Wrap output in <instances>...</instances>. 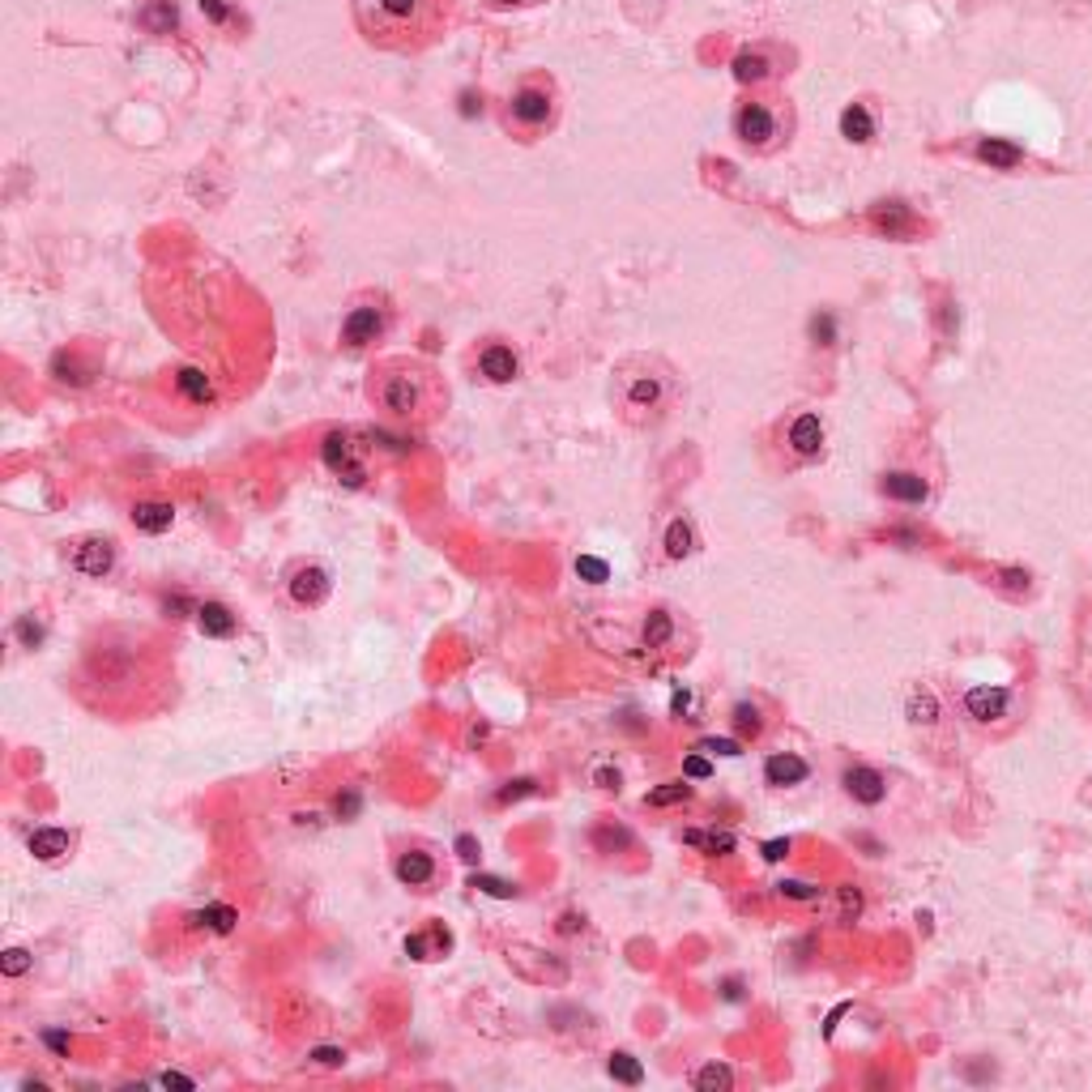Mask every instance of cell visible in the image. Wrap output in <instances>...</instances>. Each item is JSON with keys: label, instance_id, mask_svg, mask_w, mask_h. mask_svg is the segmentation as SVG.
Wrapping results in <instances>:
<instances>
[{"label": "cell", "instance_id": "cell-54", "mask_svg": "<svg viewBox=\"0 0 1092 1092\" xmlns=\"http://www.w3.org/2000/svg\"><path fill=\"white\" fill-rule=\"evenodd\" d=\"M1003 576V585L1012 593H1028V572H1020V568H1007V572H998Z\"/></svg>", "mask_w": 1092, "mask_h": 1092}, {"label": "cell", "instance_id": "cell-22", "mask_svg": "<svg viewBox=\"0 0 1092 1092\" xmlns=\"http://www.w3.org/2000/svg\"><path fill=\"white\" fill-rule=\"evenodd\" d=\"M68 850H73V837H68L65 828H39V832H30V853H35L39 862H60Z\"/></svg>", "mask_w": 1092, "mask_h": 1092}, {"label": "cell", "instance_id": "cell-39", "mask_svg": "<svg viewBox=\"0 0 1092 1092\" xmlns=\"http://www.w3.org/2000/svg\"><path fill=\"white\" fill-rule=\"evenodd\" d=\"M13 636H18V645H22V648H39V645H43V636H48V628H43V623H39L35 615H22L18 623H13Z\"/></svg>", "mask_w": 1092, "mask_h": 1092}, {"label": "cell", "instance_id": "cell-17", "mask_svg": "<svg viewBox=\"0 0 1092 1092\" xmlns=\"http://www.w3.org/2000/svg\"><path fill=\"white\" fill-rule=\"evenodd\" d=\"M393 875H397V883H406V888H427V883L435 880V858L423 850H406V853H397Z\"/></svg>", "mask_w": 1092, "mask_h": 1092}, {"label": "cell", "instance_id": "cell-52", "mask_svg": "<svg viewBox=\"0 0 1092 1092\" xmlns=\"http://www.w3.org/2000/svg\"><path fill=\"white\" fill-rule=\"evenodd\" d=\"M790 850H794L790 837H777V841H764V845H760L764 862H785V858H790Z\"/></svg>", "mask_w": 1092, "mask_h": 1092}, {"label": "cell", "instance_id": "cell-12", "mask_svg": "<svg viewBox=\"0 0 1092 1092\" xmlns=\"http://www.w3.org/2000/svg\"><path fill=\"white\" fill-rule=\"evenodd\" d=\"M785 444H790V453L798 457V461H815V457L823 453V418L803 410V415L790 423V431H785Z\"/></svg>", "mask_w": 1092, "mask_h": 1092}, {"label": "cell", "instance_id": "cell-18", "mask_svg": "<svg viewBox=\"0 0 1092 1092\" xmlns=\"http://www.w3.org/2000/svg\"><path fill=\"white\" fill-rule=\"evenodd\" d=\"M973 154L986 167H995V171H1015V167L1025 163V150L1015 141H1003V137H982V141L973 145Z\"/></svg>", "mask_w": 1092, "mask_h": 1092}, {"label": "cell", "instance_id": "cell-41", "mask_svg": "<svg viewBox=\"0 0 1092 1092\" xmlns=\"http://www.w3.org/2000/svg\"><path fill=\"white\" fill-rule=\"evenodd\" d=\"M811 342L815 346H832L837 342V316L832 312H815L811 316Z\"/></svg>", "mask_w": 1092, "mask_h": 1092}, {"label": "cell", "instance_id": "cell-56", "mask_svg": "<svg viewBox=\"0 0 1092 1092\" xmlns=\"http://www.w3.org/2000/svg\"><path fill=\"white\" fill-rule=\"evenodd\" d=\"M487 9H538L546 0H483Z\"/></svg>", "mask_w": 1092, "mask_h": 1092}, {"label": "cell", "instance_id": "cell-8", "mask_svg": "<svg viewBox=\"0 0 1092 1092\" xmlns=\"http://www.w3.org/2000/svg\"><path fill=\"white\" fill-rule=\"evenodd\" d=\"M965 713L973 717L977 725H990V721H1003L1012 713V692L1007 687H990V683H977L965 692Z\"/></svg>", "mask_w": 1092, "mask_h": 1092}, {"label": "cell", "instance_id": "cell-37", "mask_svg": "<svg viewBox=\"0 0 1092 1092\" xmlns=\"http://www.w3.org/2000/svg\"><path fill=\"white\" fill-rule=\"evenodd\" d=\"M576 576L585 585H606L610 580V563L598 560V555H576Z\"/></svg>", "mask_w": 1092, "mask_h": 1092}, {"label": "cell", "instance_id": "cell-7", "mask_svg": "<svg viewBox=\"0 0 1092 1092\" xmlns=\"http://www.w3.org/2000/svg\"><path fill=\"white\" fill-rule=\"evenodd\" d=\"M325 465H329L333 474H338L342 483H350V487L368 483V461H363V444H358L355 431H329L325 435Z\"/></svg>", "mask_w": 1092, "mask_h": 1092}, {"label": "cell", "instance_id": "cell-28", "mask_svg": "<svg viewBox=\"0 0 1092 1092\" xmlns=\"http://www.w3.org/2000/svg\"><path fill=\"white\" fill-rule=\"evenodd\" d=\"M640 636H645L648 648H666L670 640H675V619L666 615V610H648L645 615V628H640Z\"/></svg>", "mask_w": 1092, "mask_h": 1092}, {"label": "cell", "instance_id": "cell-27", "mask_svg": "<svg viewBox=\"0 0 1092 1092\" xmlns=\"http://www.w3.org/2000/svg\"><path fill=\"white\" fill-rule=\"evenodd\" d=\"M939 713H943V708H939V696L930 692V687H913V692H909V700H905V717H909L913 725H935V721H939Z\"/></svg>", "mask_w": 1092, "mask_h": 1092}, {"label": "cell", "instance_id": "cell-40", "mask_svg": "<svg viewBox=\"0 0 1092 1092\" xmlns=\"http://www.w3.org/2000/svg\"><path fill=\"white\" fill-rule=\"evenodd\" d=\"M474 888L495 896V900H517V883L500 880V875H474Z\"/></svg>", "mask_w": 1092, "mask_h": 1092}, {"label": "cell", "instance_id": "cell-46", "mask_svg": "<svg viewBox=\"0 0 1092 1092\" xmlns=\"http://www.w3.org/2000/svg\"><path fill=\"white\" fill-rule=\"evenodd\" d=\"M683 777H692V781H708V777H713V764H708L705 755H700V747L683 760Z\"/></svg>", "mask_w": 1092, "mask_h": 1092}, {"label": "cell", "instance_id": "cell-5", "mask_svg": "<svg viewBox=\"0 0 1092 1092\" xmlns=\"http://www.w3.org/2000/svg\"><path fill=\"white\" fill-rule=\"evenodd\" d=\"M735 137L747 145V150H760V154L777 150L781 137H785L781 107L768 103V98H747V103L735 111Z\"/></svg>", "mask_w": 1092, "mask_h": 1092}, {"label": "cell", "instance_id": "cell-9", "mask_svg": "<svg viewBox=\"0 0 1092 1092\" xmlns=\"http://www.w3.org/2000/svg\"><path fill=\"white\" fill-rule=\"evenodd\" d=\"M474 363H478V376H483L487 385H513V380L521 376V358H517L513 346H503V342H487Z\"/></svg>", "mask_w": 1092, "mask_h": 1092}, {"label": "cell", "instance_id": "cell-35", "mask_svg": "<svg viewBox=\"0 0 1092 1092\" xmlns=\"http://www.w3.org/2000/svg\"><path fill=\"white\" fill-rule=\"evenodd\" d=\"M683 841L687 845H696V850H708V853H730L735 850V837L730 832H683Z\"/></svg>", "mask_w": 1092, "mask_h": 1092}, {"label": "cell", "instance_id": "cell-20", "mask_svg": "<svg viewBox=\"0 0 1092 1092\" xmlns=\"http://www.w3.org/2000/svg\"><path fill=\"white\" fill-rule=\"evenodd\" d=\"M133 525L141 533H150V538H158V533H167L175 525V508L167 500H141L133 503Z\"/></svg>", "mask_w": 1092, "mask_h": 1092}, {"label": "cell", "instance_id": "cell-36", "mask_svg": "<svg viewBox=\"0 0 1092 1092\" xmlns=\"http://www.w3.org/2000/svg\"><path fill=\"white\" fill-rule=\"evenodd\" d=\"M175 385H180V393H184L188 401H210V397H213L210 380H205L197 368H184V371H180V376H175Z\"/></svg>", "mask_w": 1092, "mask_h": 1092}, {"label": "cell", "instance_id": "cell-3", "mask_svg": "<svg viewBox=\"0 0 1092 1092\" xmlns=\"http://www.w3.org/2000/svg\"><path fill=\"white\" fill-rule=\"evenodd\" d=\"M555 120H560V90L546 73H525L513 86L508 103H503V124L513 128L517 137L533 141V137L551 133Z\"/></svg>", "mask_w": 1092, "mask_h": 1092}, {"label": "cell", "instance_id": "cell-11", "mask_svg": "<svg viewBox=\"0 0 1092 1092\" xmlns=\"http://www.w3.org/2000/svg\"><path fill=\"white\" fill-rule=\"evenodd\" d=\"M286 590H290V602H299V606H320V602L329 598L333 580H329V572L320 568V563H303V568L290 572Z\"/></svg>", "mask_w": 1092, "mask_h": 1092}, {"label": "cell", "instance_id": "cell-21", "mask_svg": "<svg viewBox=\"0 0 1092 1092\" xmlns=\"http://www.w3.org/2000/svg\"><path fill=\"white\" fill-rule=\"evenodd\" d=\"M197 623H201V632L213 640L235 636V628H240V619H235L231 606H223V602H201V606H197Z\"/></svg>", "mask_w": 1092, "mask_h": 1092}, {"label": "cell", "instance_id": "cell-53", "mask_svg": "<svg viewBox=\"0 0 1092 1092\" xmlns=\"http://www.w3.org/2000/svg\"><path fill=\"white\" fill-rule=\"evenodd\" d=\"M39 1037H43V1045H48V1050H56V1054H68V1050H73V1037L60 1033V1028H43Z\"/></svg>", "mask_w": 1092, "mask_h": 1092}, {"label": "cell", "instance_id": "cell-47", "mask_svg": "<svg viewBox=\"0 0 1092 1092\" xmlns=\"http://www.w3.org/2000/svg\"><path fill=\"white\" fill-rule=\"evenodd\" d=\"M358 811H363V798H358L355 790H346V794L333 798V815H338V820H355Z\"/></svg>", "mask_w": 1092, "mask_h": 1092}, {"label": "cell", "instance_id": "cell-10", "mask_svg": "<svg viewBox=\"0 0 1092 1092\" xmlns=\"http://www.w3.org/2000/svg\"><path fill=\"white\" fill-rule=\"evenodd\" d=\"M841 785H845V794H850L853 803H862V807H880L883 798H888V777H883L880 768H870V764H853V768H845Z\"/></svg>", "mask_w": 1092, "mask_h": 1092}, {"label": "cell", "instance_id": "cell-2", "mask_svg": "<svg viewBox=\"0 0 1092 1092\" xmlns=\"http://www.w3.org/2000/svg\"><path fill=\"white\" fill-rule=\"evenodd\" d=\"M368 397L371 406L385 410L393 423H410V427H427L444 415L448 406V388L444 376L418 358H385L371 368L368 380Z\"/></svg>", "mask_w": 1092, "mask_h": 1092}, {"label": "cell", "instance_id": "cell-32", "mask_svg": "<svg viewBox=\"0 0 1092 1092\" xmlns=\"http://www.w3.org/2000/svg\"><path fill=\"white\" fill-rule=\"evenodd\" d=\"M730 717H735V730L743 738H755L764 730V717H760V705H751V700H738L735 708H730Z\"/></svg>", "mask_w": 1092, "mask_h": 1092}, {"label": "cell", "instance_id": "cell-50", "mask_svg": "<svg viewBox=\"0 0 1092 1092\" xmlns=\"http://www.w3.org/2000/svg\"><path fill=\"white\" fill-rule=\"evenodd\" d=\"M163 610H167L171 619L197 615V606H193V598H188V593H167V598H163Z\"/></svg>", "mask_w": 1092, "mask_h": 1092}, {"label": "cell", "instance_id": "cell-30", "mask_svg": "<svg viewBox=\"0 0 1092 1092\" xmlns=\"http://www.w3.org/2000/svg\"><path fill=\"white\" fill-rule=\"evenodd\" d=\"M593 850L598 853H623L632 850V832L623 823H598L593 828Z\"/></svg>", "mask_w": 1092, "mask_h": 1092}, {"label": "cell", "instance_id": "cell-6", "mask_svg": "<svg viewBox=\"0 0 1092 1092\" xmlns=\"http://www.w3.org/2000/svg\"><path fill=\"white\" fill-rule=\"evenodd\" d=\"M388 329V308L385 299H358L342 320V346L346 350H368L371 342H380Z\"/></svg>", "mask_w": 1092, "mask_h": 1092}, {"label": "cell", "instance_id": "cell-59", "mask_svg": "<svg viewBox=\"0 0 1092 1092\" xmlns=\"http://www.w3.org/2000/svg\"><path fill=\"white\" fill-rule=\"evenodd\" d=\"M721 998H725V1003H738V998H743V982H738V977L721 982Z\"/></svg>", "mask_w": 1092, "mask_h": 1092}, {"label": "cell", "instance_id": "cell-4", "mask_svg": "<svg viewBox=\"0 0 1092 1092\" xmlns=\"http://www.w3.org/2000/svg\"><path fill=\"white\" fill-rule=\"evenodd\" d=\"M666 397H670L666 376H658V371L645 368V363L619 371V406H623V415H628L632 423H645L648 415H658V410L666 406Z\"/></svg>", "mask_w": 1092, "mask_h": 1092}, {"label": "cell", "instance_id": "cell-48", "mask_svg": "<svg viewBox=\"0 0 1092 1092\" xmlns=\"http://www.w3.org/2000/svg\"><path fill=\"white\" fill-rule=\"evenodd\" d=\"M406 956L410 960H431L435 956V935H410L406 939Z\"/></svg>", "mask_w": 1092, "mask_h": 1092}, {"label": "cell", "instance_id": "cell-14", "mask_svg": "<svg viewBox=\"0 0 1092 1092\" xmlns=\"http://www.w3.org/2000/svg\"><path fill=\"white\" fill-rule=\"evenodd\" d=\"M807 777H811V764L794 751H777L764 760V781L773 785V790H794V785H803Z\"/></svg>", "mask_w": 1092, "mask_h": 1092}, {"label": "cell", "instance_id": "cell-1", "mask_svg": "<svg viewBox=\"0 0 1092 1092\" xmlns=\"http://www.w3.org/2000/svg\"><path fill=\"white\" fill-rule=\"evenodd\" d=\"M358 35L380 51H397V56H418V51L435 48V43L453 35L457 0H350Z\"/></svg>", "mask_w": 1092, "mask_h": 1092}, {"label": "cell", "instance_id": "cell-23", "mask_svg": "<svg viewBox=\"0 0 1092 1092\" xmlns=\"http://www.w3.org/2000/svg\"><path fill=\"white\" fill-rule=\"evenodd\" d=\"M188 926L193 930H213V935H231L235 922H240V913H235V905H205L197 909V913H188Z\"/></svg>", "mask_w": 1092, "mask_h": 1092}, {"label": "cell", "instance_id": "cell-58", "mask_svg": "<svg viewBox=\"0 0 1092 1092\" xmlns=\"http://www.w3.org/2000/svg\"><path fill=\"white\" fill-rule=\"evenodd\" d=\"M555 930H560V935H580V930H585V918H580V913H563Z\"/></svg>", "mask_w": 1092, "mask_h": 1092}, {"label": "cell", "instance_id": "cell-33", "mask_svg": "<svg viewBox=\"0 0 1092 1092\" xmlns=\"http://www.w3.org/2000/svg\"><path fill=\"white\" fill-rule=\"evenodd\" d=\"M777 896L794 900V905H811V900L823 896V888H820V883H811V880H781V883H777Z\"/></svg>", "mask_w": 1092, "mask_h": 1092}, {"label": "cell", "instance_id": "cell-25", "mask_svg": "<svg viewBox=\"0 0 1092 1092\" xmlns=\"http://www.w3.org/2000/svg\"><path fill=\"white\" fill-rule=\"evenodd\" d=\"M662 546H666V560H687V555L696 551V530H692V521H687V517H675V521L666 525V533H662Z\"/></svg>", "mask_w": 1092, "mask_h": 1092}, {"label": "cell", "instance_id": "cell-55", "mask_svg": "<svg viewBox=\"0 0 1092 1092\" xmlns=\"http://www.w3.org/2000/svg\"><path fill=\"white\" fill-rule=\"evenodd\" d=\"M478 853H483V850H478V841L470 837V832H461V837H457V858H461V862H478Z\"/></svg>", "mask_w": 1092, "mask_h": 1092}, {"label": "cell", "instance_id": "cell-13", "mask_svg": "<svg viewBox=\"0 0 1092 1092\" xmlns=\"http://www.w3.org/2000/svg\"><path fill=\"white\" fill-rule=\"evenodd\" d=\"M73 568L81 572V576H107V572L116 568V542L111 538H81L78 546H73Z\"/></svg>", "mask_w": 1092, "mask_h": 1092}, {"label": "cell", "instance_id": "cell-34", "mask_svg": "<svg viewBox=\"0 0 1092 1092\" xmlns=\"http://www.w3.org/2000/svg\"><path fill=\"white\" fill-rule=\"evenodd\" d=\"M692 1084H696L700 1092H717V1088H730L735 1084V1071L725 1063H708V1067H700L696 1075H692Z\"/></svg>", "mask_w": 1092, "mask_h": 1092}, {"label": "cell", "instance_id": "cell-26", "mask_svg": "<svg viewBox=\"0 0 1092 1092\" xmlns=\"http://www.w3.org/2000/svg\"><path fill=\"white\" fill-rule=\"evenodd\" d=\"M51 376H56L60 385H90L95 368L81 363L78 350H56V358H51Z\"/></svg>", "mask_w": 1092, "mask_h": 1092}, {"label": "cell", "instance_id": "cell-31", "mask_svg": "<svg viewBox=\"0 0 1092 1092\" xmlns=\"http://www.w3.org/2000/svg\"><path fill=\"white\" fill-rule=\"evenodd\" d=\"M683 803H692L687 777L683 781H666V785H658V790H648V798H645V807H683Z\"/></svg>", "mask_w": 1092, "mask_h": 1092}, {"label": "cell", "instance_id": "cell-24", "mask_svg": "<svg viewBox=\"0 0 1092 1092\" xmlns=\"http://www.w3.org/2000/svg\"><path fill=\"white\" fill-rule=\"evenodd\" d=\"M841 137H845V141H853V145L875 141V116H870L862 103H850L841 111Z\"/></svg>", "mask_w": 1092, "mask_h": 1092}, {"label": "cell", "instance_id": "cell-44", "mask_svg": "<svg viewBox=\"0 0 1092 1092\" xmlns=\"http://www.w3.org/2000/svg\"><path fill=\"white\" fill-rule=\"evenodd\" d=\"M700 751H708V755H725V760H735V755H743V743L738 738H700Z\"/></svg>", "mask_w": 1092, "mask_h": 1092}, {"label": "cell", "instance_id": "cell-45", "mask_svg": "<svg viewBox=\"0 0 1092 1092\" xmlns=\"http://www.w3.org/2000/svg\"><path fill=\"white\" fill-rule=\"evenodd\" d=\"M590 781L598 785V790H615V794H619V785H623V773H619L615 764H593Z\"/></svg>", "mask_w": 1092, "mask_h": 1092}, {"label": "cell", "instance_id": "cell-29", "mask_svg": "<svg viewBox=\"0 0 1092 1092\" xmlns=\"http://www.w3.org/2000/svg\"><path fill=\"white\" fill-rule=\"evenodd\" d=\"M606 1071H610V1080H619V1084H645V1067H640V1058L636 1054H628V1050H615L610 1054V1063H606Z\"/></svg>", "mask_w": 1092, "mask_h": 1092}, {"label": "cell", "instance_id": "cell-49", "mask_svg": "<svg viewBox=\"0 0 1092 1092\" xmlns=\"http://www.w3.org/2000/svg\"><path fill=\"white\" fill-rule=\"evenodd\" d=\"M308 1058L316 1067H342V1063H346V1050H342V1045H316Z\"/></svg>", "mask_w": 1092, "mask_h": 1092}, {"label": "cell", "instance_id": "cell-15", "mask_svg": "<svg viewBox=\"0 0 1092 1092\" xmlns=\"http://www.w3.org/2000/svg\"><path fill=\"white\" fill-rule=\"evenodd\" d=\"M870 226L883 231L888 240H909L918 218H913V210L905 201H880V205H870Z\"/></svg>", "mask_w": 1092, "mask_h": 1092}, {"label": "cell", "instance_id": "cell-51", "mask_svg": "<svg viewBox=\"0 0 1092 1092\" xmlns=\"http://www.w3.org/2000/svg\"><path fill=\"white\" fill-rule=\"evenodd\" d=\"M837 892H841V918L845 922L858 918V913H862V892L853 888V883H845V888H837Z\"/></svg>", "mask_w": 1092, "mask_h": 1092}, {"label": "cell", "instance_id": "cell-38", "mask_svg": "<svg viewBox=\"0 0 1092 1092\" xmlns=\"http://www.w3.org/2000/svg\"><path fill=\"white\" fill-rule=\"evenodd\" d=\"M670 713L678 717V721H700V696L692 692V687H675V696H670Z\"/></svg>", "mask_w": 1092, "mask_h": 1092}, {"label": "cell", "instance_id": "cell-19", "mask_svg": "<svg viewBox=\"0 0 1092 1092\" xmlns=\"http://www.w3.org/2000/svg\"><path fill=\"white\" fill-rule=\"evenodd\" d=\"M880 487L888 500H900V503H926L930 495V483L922 474H913V470H892V474H883Z\"/></svg>", "mask_w": 1092, "mask_h": 1092}, {"label": "cell", "instance_id": "cell-57", "mask_svg": "<svg viewBox=\"0 0 1092 1092\" xmlns=\"http://www.w3.org/2000/svg\"><path fill=\"white\" fill-rule=\"evenodd\" d=\"M158 1084H163V1088H197L193 1075H180V1071H163L158 1075Z\"/></svg>", "mask_w": 1092, "mask_h": 1092}, {"label": "cell", "instance_id": "cell-43", "mask_svg": "<svg viewBox=\"0 0 1092 1092\" xmlns=\"http://www.w3.org/2000/svg\"><path fill=\"white\" fill-rule=\"evenodd\" d=\"M530 794H538V781H530V777H521V781H508V785H503V790L495 794V803H500V807H508V803H517V798H530Z\"/></svg>", "mask_w": 1092, "mask_h": 1092}, {"label": "cell", "instance_id": "cell-42", "mask_svg": "<svg viewBox=\"0 0 1092 1092\" xmlns=\"http://www.w3.org/2000/svg\"><path fill=\"white\" fill-rule=\"evenodd\" d=\"M30 965H35V956H30L26 948H9L5 956H0V973L5 977H22Z\"/></svg>", "mask_w": 1092, "mask_h": 1092}, {"label": "cell", "instance_id": "cell-16", "mask_svg": "<svg viewBox=\"0 0 1092 1092\" xmlns=\"http://www.w3.org/2000/svg\"><path fill=\"white\" fill-rule=\"evenodd\" d=\"M730 68H735V78L743 81V86H760V81H768L777 73V60L768 48H743Z\"/></svg>", "mask_w": 1092, "mask_h": 1092}]
</instances>
